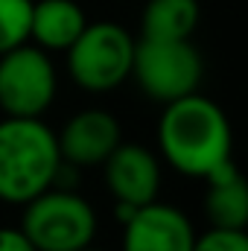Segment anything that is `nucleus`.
Listing matches in <instances>:
<instances>
[{
	"label": "nucleus",
	"mask_w": 248,
	"mask_h": 251,
	"mask_svg": "<svg viewBox=\"0 0 248 251\" xmlns=\"http://www.w3.org/2000/svg\"><path fill=\"white\" fill-rule=\"evenodd\" d=\"M158 143L173 170L187 178H204L219 164L231 161L234 137L225 111L196 91L164 105Z\"/></svg>",
	"instance_id": "1"
},
{
	"label": "nucleus",
	"mask_w": 248,
	"mask_h": 251,
	"mask_svg": "<svg viewBox=\"0 0 248 251\" xmlns=\"http://www.w3.org/2000/svg\"><path fill=\"white\" fill-rule=\"evenodd\" d=\"M62 164L56 131L41 117H6L0 123V201L26 204L53 187Z\"/></svg>",
	"instance_id": "2"
},
{
	"label": "nucleus",
	"mask_w": 248,
	"mask_h": 251,
	"mask_svg": "<svg viewBox=\"0 0 248 251\" xmlns=\"http://www.w3.org/2000/svg\"><path fill=\"white\" fill-rule=\"evenodd\" d=\"M64 53H67V73L79 88L91 94H105L120 88L131 76L134 38L120 24L97 21L85 24L79 38Z\"/></svg>",
	"instance_id": "3"
},
{
	"label": "nucleus",
	"mask_w": 248,
	"mask_h": 251,
	"mask_svg": "<svg viewBox=\"0 0 248 251\" xmlns=\"http://www.w3.org/2000/svg\"><path fill=\"white\" fill-rule=\"evenodd\" d=\"M21 234L32 243L35 251H79L88 249L97 234L94 207L70 193L47 187L24 204Z\"/></svg>",
	"instance_id": "4"
},
{
	"label": "nucleus",
	"mask_w": 248,
	"mask_h": 251,
	"mask_svg": "<svg viewBox=\"0 0 248 251\" xmlns=\"http://www.w3.org/2000/svg\"><path fill=\"white\" fill-rule=\"evenodd\" d=\"M201 56L190 38H140L134 41L131 76L155 102H173L198 91Z\"/></svg>",
	"instance_id": "5"
},
{
	"label": "nucleus",
	"mask_w": 248,
	"mask_h": 251,
	"mask_svg": "<svg viewBox=\"0 0 248 251\" xmlns=\"http://www.w3.org/2000/svg\"><path fill=\"white\" fill-rule=\"evenodd\" d=\"M56 100V67L41 47L0 53V108L6 117H41Z\"/></svg>",
	"instance_id": "6"
},
{
	"label": "nucleus",
	"mask_w": 248,
	"mask_h": 251,
	"mask_svg": "<svg viewBox=\"0 0 248 251\" xmlns=\"http://www.w3.org/2000/svg\"><path fill=\"white\" fill-rule=\"evenodd\" d=\"M123 251H193L196 231L184 213L158 199L123 219Z\"/></svg>",
	"instance_id": "7"
},
{
	"label": "nucleus",
	"mask_w": 248,
	"mask_h": 251,
	"mask_svg": "<svg viewBox=\"0 0 248 251\" xmlns=\"http://www.w3.org/2000/svg\"><path fill=\"white\" fill-rule=\"evenodd\" d=\"M105 170V184L114 193L117 204L140 207L158 199L161 190V164L140 143H117L114 152L99 164Z\"/></svg>",
	"instance_id": "8"
},
{
	"label": "nucleus",
	"mask_w": 248,
	"mask_h": 251,
	"mask_svg": "<svg viewBox=\"0 0 248 251\" xmlns=\"http://www.w3.org/2000/svg\"><path fill=\"white\" fill-rule=\"evenodd\" d=\"M56 140H59L62 161L76 164V167H99L123 137H120V123L114 114L102 108H85L64 123L62 134H56Z\"/></svg>",
	"instance_id": "9"
},
{
	"label": "nucleus",
	"mask_w": 248,
	"mask_h": 251,
	"mask_svg": "<svg viewBox=\"0 0 248 251\" xmlns=\"http://www.w3.org/2000/svg\"><path fill=\"white\" fill-rule=\"evenodd\" d=\"M207 181V199L204 213L210 219V228H231L246 231L248 225V187L243 176L237 173L234 161L219 164L213 173L204 176Z\"/></svg>",
	"instance_id": "10"
},
{
	"label": "nucleus",
	"mask_w": 248,
	"mask_h": 251,
	"mask_svg": "<svg viewBox=\"0 0 248 251\" xmlns=\"http://www.w3.org/2000/svg\"><path fill=\"white\" fill-rule=\"evenodd\" d=\"M85 24L88 18L76 0H32L29 38L41 50H67L79 38Z\"/></svg>",
	"instance_id": "11"
},
{
	"label": "nucleus",
	"mask_w": 248,
	"mask_h": 251,
	"mask_svg": "<svg viewBox=\"0 0 248 251\" xmlns=\"http://www.w3.org/2000/svg\"><path fill=\"white\" fill-rule=\"evenodd\" d=\"M198 0H149L140 18V38H193Z\"/></svg>",
	"instance_id": "12"
},
{
	"label": "nucleus",
	"mask_w": 248,
	"mask_h": 251,
	"mask_svg": "<svg viewBox=\"0 0 248 251\" xmlns=\"http://www.w3.org/2000/svg\"><path fill=\"white\" fill-rule=\"evenodd\" d=\"M32 0H0V53L29 41Z\"/></svg>",
	"instance_id": "13"
},
{
	"label": "nucleus",
	"mask_w": 248,
	"mask_h": 251,
	"mask_svg": "<svg viewBox=\"0 0 248 251\" xmlns=\"http://www.w3.org/2000/svg\"><path fill=\"white\" fill-rule=\"evenodd\" d=\"M193 251H248V234L231 228H210L207 234L193 240Z\"/></svg>",
	"instance_id": "14"
},
{
	"label": "nucleus",
	"mask_w": 248,
	"mask_h": 251,
	"mask_svg": "<svg viewBox=\"0 0 248 251\" xmlns=\"http://www.w3.org/2000/svg\"><path fill=\"white\" fill-rule=\"evenodd\" d=\"M0 251H35L21 228H0Z\"/></svg>",
	"instance_id": "15"
},
{
	"label": "nucleus",
	"mask_w": 248,
	"mask_h": 251,
	"mask_svg": "<svg viewBox=\"0 0 248 251\" xmlns=\"http://www.w3.org/2000/svg\"><path fill=\"white\" fill-rule=\"evenodd\" d=\"M79 251H97V249H91V246H88V249H79Z\"/></svg>",
	"instance_id": "16"
}]
</instances>
